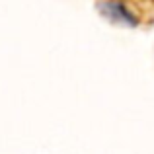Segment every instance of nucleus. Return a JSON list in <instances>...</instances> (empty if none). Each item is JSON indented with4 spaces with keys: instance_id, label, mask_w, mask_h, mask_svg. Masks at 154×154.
Here are the masks:
<instances>
[{
    "instance_id": "f257e3e1",
    "label": "nucleus",
    "mask_w": 154,
    "mask_h": 154,
    "mask_svg": "<svg viewBox=\"0 0 154 154\" xmlns=\"http://www.w3.org/2000/svg\"><path fill=\"white\" fill-rule=\"evenodd\" d=\"M96 8H98L100 14L111 23L125 26V27H137L139 26L137 14L123 2V0H100V2L96 4Z\"/></svg>"
}]
</instances>
